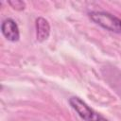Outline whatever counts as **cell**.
I'll return each mask as SVG.
<instances>
[{
	"label": "cell",
	"instance_id": "6da1fadb",
	"mask_svg": "<svg viewBox=\"0 0 121 121\" xmlns=\"http://www.w3.org/2000/svg\"><path fill=\"white\" fill-rule=\"evenodd\" d=\"M89 18L106 30L121 34V19L106 11H91Z\"/></svg>",
	"mask_w": 121,
	"mask_h": 121
},
{
	"label": "cell",
	"instance_id": "7a4b0ae2",
	"mask_svg": "<svg viewBox=\"0 0 121 121\" xmlns=\"http://www.w3.org/2000/svg\"><path fill=\"white\" fill-rule=\"evenodd\" d=\"M68 102L72 109L84 121H109L107 118L93 110L89 105H87L82 99L78 96H71Z\"/></svg>",
	"mask_w": 121,
	"mask_h": 121
},
{
	"label": "cell",
	"instance_id": "3957f363",
	"mask_svg": "<svg viewBox=\"0 0 121 121\" xmlns=\"http://www.w3.org/2000/svg\"><path fill=\"white\" fill-rule=\"evenodd\" d=\"M1 31L4 37L9 42H17L20 39V31L18 25L11 18H7L2 22Z\"/></svg>",
	"mask_w": 121,
	"mask_h": 121
},
{
	"label": "cell",
	"instance_id": "277c9868",
	"mask_svg": "<svg viewBox=\"0 0 121 121\" xmlns=\"http://www.w3.org/2000/svg\"><path fill=\"white\" fill-rule=\"evenodd\" d=\"M50 34V25L48 21L43 17L36 19V36L39 42L47 40Z\"/></svg>",
	"mask_w": 121,
	"mask_h": 121
},
{
	"label": "cell",
	"instance_id": "5b68a950",
	"mask_svg": "<svg viewBox=\"0 0 121 121\" xmlns=\"http://www.w3.org/2000/svg\"><path fill=\"white\" fill-rule=\"evenodd\" d=\"M9 5L13 8L14 9H17V10H22L25 9L26 7V4L25 2L23 1H19V0H15V1H9Z\"/></svg>",
	"mask_w": 121,
	"mask_h": 121
}]
</instances>
